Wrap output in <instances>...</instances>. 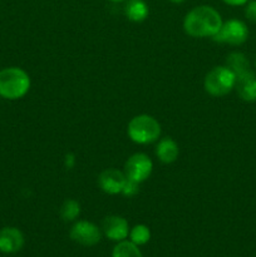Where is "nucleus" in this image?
I'll return each mask as SVG.
<instances>
[{
  "mask_svg": "<svg viewBox=\"0 0 256 257\" xmlns=\"http://www.w3.org/2000/svg\"><path fill=\"white\" fill-rule=\"evenodd\" d=\"M24 235L17 227H3L0 230V251L4 253H15L24 246Z\"/></svg>",
  "mask_w": 256,
  "mask_h": 257,
  "instance_id": "10",
  "label": "nucleus"
},
{
  "mask_svg": "<svg viewBox=\"0 0 256 257\" xmlns=\"http://www.w3.org/2000/svg\"><path fill=\"white\" fill-rule=\"evenodd\" d=\"M64 166L67 170H72L75 166V156L73 153H68L64 157Z\"/></svg>",
  "mask_w": 256,
  "mask_h": 257,
  "instance_id": "20",
  "label": "nucleus"
},
{
  "mask_svg": "<svg viewBox=\"0 0 256 257\" xmlns=\"http://www.w3.org/2000/svg\"><path fill=\"white\" fill-rule=\"evenodd\" d=\"M161 124L150 114H138L130 120L127 127L128 137L137 145H150L161 137Z\"/></svg>",
  "mask_w": 256,
  "mask_h": 257,
  "instance_id": "3",
  "label": "nucleus"
},
{
  "mask_svg": "<svg viewBox=\"0 0 256 257\" xmlns=\"http://www.w3.org/2000/svg\"><path fill=\"white\" fill-rule=\"evenodd\" d=\"M138 192H140V183L127 178L124 186H123V190L122 192H120V195L125 196V197H133V196L137 195Z\"/></svg>",
  "mask_w": 256,
  "mask_h": 257,
  "instance_id": "18",
  "label": "nucleus"
},
{
  "mask_svg": "<svg viewBox=\"0 0 256 257\" xmlns=\"http://www.w3.org/2000/svg\"><path fill=\"white\" fill-rule=\"evenodd\" d=\"M124 14L133 23H142L150 14V8L145 0H125Z\"/></svg>",
  "mask_w": 256,
  "mask_h": 257,
  "instance_id": "13",
  "label": "nucleus"
},
{
  "mask_svg": "<svg viewBox=\"0 0 256 257\" xmlns=\"http://www.w3.org/2000/svg\"><path fill=\"white\" fill-rule=\"evenodd\" d=\"M222 2L230 7H242V5L247 4L250 0H222Z\"/></svg>",
  "mask_w": 256,
  "mask_h": 257,
  "instance_id": "21",
  "label": "nucleus"
},
{
  "mask_svg": "<svg viewBox=\"0 0 256 257\" xmlns=\"http://www.w3.org/2000/svg\"><path fill=\"white\" fill-rule=\"evenodd\" d=\"M226 67L232 70L237 77V75L250 70V62L243 53L232 52L226 58Z\"/></svg>",
  "mask_w": 256,
  "mask_h": 257,
  "instance_id": "14",
  "label": "nucleus"
},
{
  "mask_svg": "<svg viewBox=\"0 0 256 257\" xmlns=\"http://www.w3.org/2000/svg\"><path fill=\"white\" fill-rule=\"evenodd\" d=\"M235 89L238 97L245 102H256V75L252 70L236 77Z\"/></svg>",
  "mask_w": 256,
  "mask_h": 257,
  "instance_id": "11",
  "label": "nucleus"
},
{
  "mask_svg": "<svg viewBox=\"0 0 256 257\" xmlns=\"http://www.w3.org/2000/svg\"><path fill=\"white\" fill-rule=\"evenodd\" d=\"M171 3H173V4H181V3H183L185 0H170Z\"/></svg>",
  "mask_w": 256,
  "mask_h": 257,
  "instance_id": "22",
  "label": "nucleus"
},
{
  "mask_svg": "<svg viewBox=\"0 0 256 257\" xmlns=\"http://www.w3.org/2000/svg\"><path fill=\"white\" fill-rule=\"evenodd\" d=\"M130 238L137 246L146 245L151 240V230L146 225H136L130 230Z\"/></svg>",
  "mask_w": 256,
  "mask_h": 257,
  "instance_id": "17",
  "label": "nucleus"
},
{
  "mask_svg": "<svg viewBox=\"0 0 256 257\" xmlns=\"http://www.w3.org/2000/svg\"><path fill=\"white\" fill-rule=\"evenodd\" d=\"M178 155H180V148H178L177 142L171 137L161 138L156 147V156L162 163L170 165L177 161Z\"/></svg>",
  "mask_w": 256,
  "mask_h": 257,
  "instance_id": "12",
  "label": "nucleus"
},
{
  "mask_svg": "<svg viewBox=\"0 0 256 257\" xmlns=\"http://www.w3.org/2000/svg\"><path fill=\"white\" fill-rule=\"evenodd\" d=\"M248 28L242 20L230 19L222 23V27L212 39L217 43L230 45H241L247 40Z\"/></svg>",
  "mask_w": 256,
  "mask_h": 257,
  "instance_id": "5",
  "label": "nucleus"
},
{
  "mask_svg": "<svg viewBox=\"0 0 256 257\" xmlns=\"http://www.w3.org/2000/svg\"><path fill=\"white\" fill-rule=\"evenodd\" d=\"M102 231L109 240L119 242L130 236V225L122 216L112 215L103 220Z\"/></svg>",
  "mask_w": 256,
  "mask_h": 257,
  "instance_id": "9",
  "label": "nucleus"
},
{
  "mask_svg": "<svg viewBox=\"0 0 256 257\" xmlns=\"http://www.w3.org/2000/svg\"><path fill=\"white\" fill-rule=\"evenodd\" d=\"M127 177L124 172L117 168H107L98 176V185L107 195H119L123 190Z\"/></svg>",
  "mask_w": 256,
  "mask_h": 257,
  "instance_id": "8",
  "label": "nucleus"
},
{
  "mask_svg": "<svg viewBox=\"0 0 256 257\" xmlns=\"http://www.w3.org/2000/svg\"><path fill=\"white\" fill-rule=\"evenodd\" d=\"M112 257H143L142 252L136 243L132 241H119L114 246Z\"/></svg>",
  "mask_w": 256,
  "mask_h": 257,
  "instance_id": "16",
  "label": "nucleus"
},
{
  "mask_svg": "<svg viewBox=\"0 0 256 257\" xmlns=\"http://www.w3.org/2000/svg\"><path fill=\"white\" fill-rule=\"evenodd\" d=\"M153 171V162L145 153H135L124 163V175L135 182L142 183L150 178Z\"/></svg>",
  "mask_w": 256,
  "mask_h": 257,
  "instance_id": "6",
  "label": "nucleus"
},
{
  "mask_svg": "<svg viewBox=\"0 0 256 257\" xmlns=\"http://www.w3.org/2000/svg\"><path fill=\"white\" fill-rule=\"evenodd\" d=\"M236 75L226 65L215 67L206 74L203 88L212 97H223L235 88Z\"/></svg>",
  "mask_w": 256,
  "mask_h": 257,
  "instance_id": "4",
  "label": "nucleus"
},
{
  "mask_svg": "<svg viewBox=\"0 0 256 257\" xmlns=\"http://www.w3.org/2000/svg\"><path fill=\"white\" fill-rule=\"evenodd\" d=\"M245 17L251 23H256V0H250L246 4L245 8Z\"/></svg>",
  "mask_w": 256,
  "mask_h": 257,
  "instance_id": "19",
  "label": "nucleus"
},
{
  "mask_svg": "<svg viewBox=\"0 0 256 257\" xmlns=\"http://www.w3.org/2000/svg\"><path fill=\"white\" fill-rule=\"evenodd\" d=\"M30 77L19 67H8L0 70V97L17 100L24 97L30 89Z\"/></svg>",
  "mask_w": 256,
  "mask_h": 257,
  "instance_id": "2",
  "label": "nucleus"
},
{
  "mask_svg": "<svg viewBox=\"0 0 256 257\" xmlns=\"http://www.w3.org/2000/svg\"><path fill=\"white\" fill-rule=\"evenodd\" d=\"M69 236L74 242L90 247V246H95L99 242L100 238H102V232L97 225H94L90 221L82 220L77 221L72 226Z\"/></svg>",
  "mask_w": 256,
  "mask_h": 257,
  "instance_id": "7",
  "label": "nucleus"
},
{
  "mask_svg": "<svg viewBox=\"0 0 256 257\" xmlns=\"http://www.w3.org/2000/svg\"><path fill=\"white\" fill-rule=\"evenodd\" d=\"M108 2H112V3H122V2H125V0H108Z\"/></svg>",
  "mask_w": 256,
  "mask_h": 257,
  "instance_id": "23",
  "label": "nucleus"
},
{
  "mask_svg": "<svg viewBox=\"0 0 256 257\" xmlns=\"http://www.w3.org/2000/svg\"><path fill=\"white\" fill-rule=\"evenodd\" d=\"M255 67H256V60H255Z\"/></svg>",
  "mask_w": 256,
  "mask_h": 257,
  "instance_id": "24",
  "label": "nucleus"
},
{
  "mask_svg": "<svg viewBox=\"0 0 256 257\" xmlns=\"http://www.w3.org/2000/svg\"><path fill=\"white\" fill-rule=\"evenodd\" d=\"M59 215L64 222H73L80 215V203L73 198L65 200L63 205L60 206Z\"/></svg>",
  "mask_w": 256,
  "mask_h": 257,
  "instance_id": "15",
  "label": "nucleus"
},
{
  "mask_svg": "<svg viewBox=\"0 0 256 257\" xmlns=\"http://www.w3.org/2000/svg\"><path fill=\"white\" fill-rule=\"evenodd\" d=\"M220 13L208 5L193 8L183 19V29L186 34L193 38H212L222 27Z\"/></svg>",
  "mask_w": 256,
  "mask_h": 257,
  "instance_id": "1",
  "label": "nucleus"
}]
</instances>
